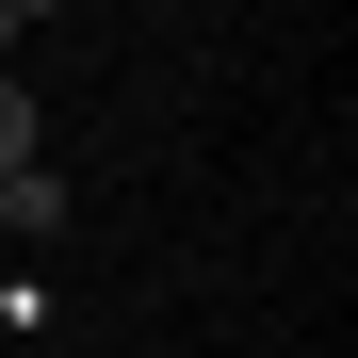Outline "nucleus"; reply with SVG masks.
I'll return each instance as SVG.
<instances>
[{
    "mask_svg": "<svg viewBox=\"0 0 358 358\" xmlns=\"http://www.w3.org/2000/svg\"><path fill=\"white\" fill-rule=\"evenodd\" d=\"M0 228H17V245H49V228H66V179H49V163H33V179H0Z\"/></svg>",
    "mask_w": 358,
    "mask_h": 358,
    "instance_id": "nucleus-1",
    "label": "nucleus"
},
{
    "mask_svg": "<svg viewBox=\"0 0 358 358\" xmlns=\"http://www.w3.org/2000/svg\"><path fill=\"white\" fill-rule=\"evenodd\" d=\"M33 163H49V131H33V98H17V82H0V179H33Z\"/></svg>",
    "mask_w": 358,
    "mask_h": 358,
    "instance_id": "nucleus-2",
    "label": "nucleus"
},
{
    "mask_svg": "<svg viewBox=\"0 0 358 358\" xmlns=\"http://www.w3.org/2000/svg\"><path fill=\"white\" fill-rule=\"evenodd\" d=\"M17 33H33V17H17V0H0V49H17Z\"/></svg>",
    "mask_w": 358,
    "mask_h": 358,
    "instance_id": "nucleus-3",
    "label": "nucleus"
}]
</instances>
